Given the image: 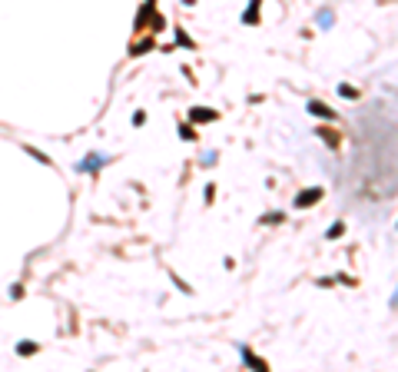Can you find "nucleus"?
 Wrapping results in <instances>:
<instances>
[{"label": "nucleus", "mask_w": 398, "mask_h": 372, "mask_svg": "<svg viewBox=\"0 0 398 372\" xmlns=\"http://www.w3.org/2000/svg\"><path fill=\"white\" fill-rule=\"evenodd\" d=\"M315 200H322V189H309V193H299V196H295V206L302 209V206L315 203Z\"/></svg>", "instance_id": "1"}, {"label": "nucleus", "mask_w": 398, "mask_h": 372, "mask_svg": "<svg viewBox=\"0 0 398 372\" xmlns=\"http://www.w3.org/2000/svg\"><path fill=\"white\" fill-rule=\"evenodd\" d=\"M259 3H262V0H252V3L246 7V14H242V23H249V27H252V23H259Z\"/></svg>", "instance_id": "2"}, {"label": "nucleus", "mask_w": 398, "mask_h": 372, "mask_svg": "<svg viewBox=\"0 0 398 372\" xmlns=\"http://www.w3.org/2000/svg\"><path fill=\"white\" fill-rule=\"evenodd\" d=\"M190 116H192V120H196V123H209V120H216L219 113H216V110H199V107H196V110H192Z\"/></svg>", "instance_id": "3"}, {"label": "nucleus", "mask_w": 398, "mask_h": 372, "mask_svg": "<svg viewBox=\"0 0 398 372\" xmlns=\"http://www.w3.org/2000/svg\"><path fill=\"white\" fill-rule=\"evenodd\" d=\"M309 113H315V116H325V120H335V113L322 107V103H309Z\"/></svg>", "instance_id": "4"}, {"label": "nucleus", "mask_w": 398, "mask_h": 372, "mask_svg": "<svg viewBox=\"0 0 398 372\" xmlns=\"http://www.w3.org/2000/svg\"><path fill=\"white\" fill-rule=\"evenodd\" d=\"M242 359H246L249 366H256V369H269V366H265L262 359H259V355H252V353H249V349H242Z\"/></svg>", "instance_id": "5"}, {"label": "nucleus", "mask_w": 398, "mask_h": 372, "mask_svg": "<svg viewBox=\"0 0 398 372\" xmlns=\"http://www.w3.org/2000/svg\"><path fill=\"white\" fill-rule=\"evenodd\" d=\"M34 353H37V342L23 339V342H20V355H34Z\"/></svg>", "instance_id": "6"}, {"label": "nucleus", "mask_w": 398, "mask_h": 372, "mask_svg": "<svg viewBox=\"0 0 398 372\" xmlns=\"http://www.w3.org/2000/svg\"><path fill=\"white\" fill-rule=\"evenodd\" d=\"M332 10H319V27H332Z\"/></svg>", "instance_id": "7"}, {"label": "nucleus", "mask_w": 398, "mask_h": 372, "mask_svg": "<svg viewBox=\"0 0 398 372\" xmlns=\"http://www.w3.org/2000/svg\"><path fill=\"white\" fill-rule=\"evenodd\" d=\"M339 93L345 100H359V90H355V87H339Z\"/></svg>", "instance_id": "8"}, {"label": "nucleus", "mask_w": 398, "mask_h": 372, "mask_svg": "<svg viewBox=\"0 0 398 372\" xmlns=\"http://www.w3.org/2000/svg\"><path fill=\"white\" fill-rule=\"evenodd\" d=\"M342 233H345V226H342V223H335V226H329V240H339Z\"/></svg>", "instance_id": "9"}]
</instances>
